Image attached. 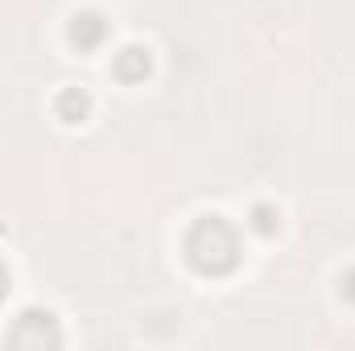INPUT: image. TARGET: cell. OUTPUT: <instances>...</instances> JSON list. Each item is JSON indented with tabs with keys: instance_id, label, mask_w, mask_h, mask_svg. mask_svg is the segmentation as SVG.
Returning a JSON list of instances; mask_svg holds the SVG:
<instances>
[{
	"instance_id": "obj_6",
	"label": "cell",
	"mask_w": 355,
	"mask_h": 351,
	"mask_svg": "<svg viewBox=\"0 0 355 351\" xmlns=\"http://www.w3.org/2000/svg\"><path fill=\"white\" fill-rule=\"evenodd\" d=\"M252 228H257L261 236H277V228H281V215H277L268 203H257V207H252Z\"/></svg>"
},
{
	"instance_id": "obj_3",
	"label": "cell",
	"mask_w": 355,
	"mask_h": 351,
	"mask_svg": "<svg viewBox=\"0 0 355 351\" xmlns=\"http://www.w3.org/2000/svg\"><path fill=\"white\" fill-rule=\"evenodd\" d=\"M112 71H116V79H120V83H141V79L153 71V58H149V50H145V46H124V50L116 54Z\"/></svg>"
},
{
	"instance_id": "obj_4",
	"label": "cell",
	"mask_w": 355,
	"mask_h": 351,
	"mask_svg": "<svg viewBox=\"0 0 355 351\" xmlns=\"http://www.w3.org/2000/svg\"><path fill=\"white\" fill-rule=\"evenodd\" d=\"M103 37H107V21H103L99 12H75V17H71V42H75L79 50L103 46Z\"/></svg>"
},
{
	"instance_id": "obj_8",
	"label": "cell",
	"mask_w": 355,
	"mask_h": 351,
	"mask_svg": "<svg viewBox=\"0 0 355 351\" xmlns=\"http://www.w3.org/2000/svg\"><path fill=\"white\" fill-rule=\"evenodd\" d=\"M4 293H8V268L0 264V302H4Z\"/></svg>"
},
{
	"instance_id": "obj_7",
	"label": "cell",
	"mask_w": 355,
	"mask_h": 351,
	"mask_svg": "<svg viewBox=\"0 0 355 351\" xmlns=\"http://www.w3.org/2000/svg\"><path fill=\"white\" fill-rule=\"evenodd\" d=\"M339 293H343V298L355 306V268H347V273H343V281H339Z\"/></svg>"
},
{
	"instance_id": "obj_2",
	"label": "cell",
	"mask_w": 355,
	"mask_h": 351,
	"mask_svg": "<svg viewBox=\"0 0 355 351\" xmlns=\"http://www.w3.org/2000/svg\"><path fill=\"white\" fill-rule=\"evenodd\" d=\"M8 343L12 348H58L62 335H58V323L50 310H25L12 327H8Z\"/></svg>"
},
{
	"instance_id": "obj_5",
	"label": "cell",
	"mask_w": 355,
	"mask_h": 351,
	"mask_svg": "<svg viewBox=\"0 0 355 351\" xmlns=\"http://www.w3.org/2000/svg\"><path fill=\"white\" fill-rule=\"evenodd\" d=\"M54 112H58V120H67V124H83V120H87V112H91V95L83 87L58 91Z\"/></svg>"
},
{
	"instance_id": "obj_1",
	"label": "cell",
	"mask_w": 355,
	"mask_h": 351,
	"mask_svg": "<svg viewBox=\"0 0 355 351\" xmlns=\"http://www.w3.org/2000/svg\"><path fill=\"white\" fill-rule=\"evenodd\" d=\"M186 261L202 277H223L240 264V236L223 215H202L186 232Z\"/></svg>"
}]
</instances>
